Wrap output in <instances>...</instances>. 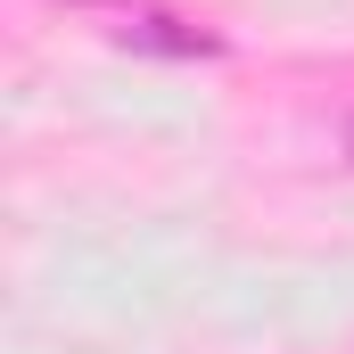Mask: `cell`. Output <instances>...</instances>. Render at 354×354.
Wrapping results in <instances>:
<instances>
[{
  "label": "cell",
  "instance_id": "1",
  "mask_svg": "<svg viewBox=\"0 0 354 354\" xmlns=\"http://www.w3.org/2000/svg\"><path fill=\"white\" fill-rule=\"evenodd\" d=\"M346 157H354V124H346Z\"/></svg>",
  "mask_w": 354,
  "mask_h": 354
}]
</instances>
